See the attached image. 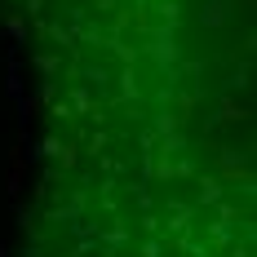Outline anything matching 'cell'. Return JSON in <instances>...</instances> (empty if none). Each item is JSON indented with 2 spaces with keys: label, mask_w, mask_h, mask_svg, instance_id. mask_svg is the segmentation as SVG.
I'll list each match as a JSON object with an SVG mask.
<instances>
[{
  "label": "cell",
  "mask_w": 257,
  "mask_h": 257,
  "mask_svg": "<svg viewBox=\"0 0 257 257\" xmlns=\"http://www.w3.org/2000/svg\"><path fill=\"white\" fill-rule=\"evenodd\" d=\"M253 9L27 0L23 257H257Z\"/></svg>",
  "instance_id": "obj_1"
}]
</instances>
